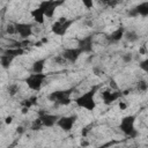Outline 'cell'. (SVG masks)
<instances>
[{"label": "cell", "instance_id": "cell-27", "mask_svg": "<svg viewBox=\"0 0 148 148\" xmlns=\"http://www.w3.org/2000/svg\"><path fill=\"white\" fill-rule=\"evenodd\" d=\"M81 2L87 9H91L94 7V0H81Z\"/></svg>", "mask_w": 148, "mask_h": 148}, {"label": "cell", "instance_id": "cell-26", "mask_svg": "<svg viewBox=\"0 0 148 148\" xmlns=\"http://www.w3.org/2000/svg\"><path fill=\"white\" fill-rule=\"evenodd\" d=\"M139 67L143 71V72H148V59H145V60H142V61H140L139 62Z\"/></svg>", "mask_w": 148, "mask_h": 148}, {"label": "cell", "instance_id": "cell-35", "mask_svg": "<svg viewBox=\"0 0 148 148\" xmlns=\"http://www.w3.org/2000/svg\"><path fill=\"white\" fill-rule=\"evenodd\" d=\"M16 132H17L18 134H23V133H24V128H23L22 126H18V127L16 128Z\"/></svg>", "mask_w": 148, "mask_h": 148}, {"label": "cell", "instance_id": "cell-20", "mask_svg": "<svg viewBox=\"0 0 148 148\" xmlns=\"http://www.w3.org/2000/svg\"><path fill=\"white\" fill-rule=\"evenodd\" d=\"M36 103H37V96H30L29 98L22 101V102H21V105H22V106H25V108H28V109H30V108H31L32 105H35Z\"/></svg>", "mask_w": 148, "mask_h": 148}, {"label": "cell", "instance_id": "cell-38", "mask_svg": "<svg viewBox=\"0 0 148 148\" xmlns=\"http://www.w3.org/2000/svg\"><path fill=\"white\" fill-rule=\"evenodd\" d=\"M0 130H1V121H0Z\"/></svg>", "mask_w": 148, "mask_h": 148}, {"label": "cell", "instance_id": "cell-6", "mask_svg": "<svg viewBox=\"0 0 148 148\" xmlns=\"http://www.w3.org/2000/svg\"><path fill=\"white\" fill-rule=\"evenodd\" d=\"M65 1H66V0H43V1L39 3L38 7L43 10V13H44V15H45L46 17L51 18V17H53L56 9H57L59 6H61Z\"/></svg>", "mask_w": 148, "mask_h": 148}, {"label": "cell", "instance_id": "cell-11", "mask_svg": "<svg viewBox=\"0 0 148 148\" xmlns=\"http://www.w3.org/2000/svg\"><path fill=\"white\" fill-rule=\"evenodd\" d=\"M94 45V35H88L86 37L77 39V47L82 51V53H91Z\"/></svg>", "mask_w": 148, "mask_h": 148}, {"label": "cell", "instance_id": "cell-17", "mask_svg": "<svg viewBox=\"0 0 148 148\" xmlns=\"http://www.w3.org/2000/svg\"><path fill=\"white\" fill-rule=\"evenodd\" d=\"M31 16H32V18H34V21L36 23H39V24H43L44 23L45 15H44L43 10L39 7H37V8H35V9L31 10Z\"/></svg>", "mask_w": 148, "mask_h": 148}, {"label": "cell", "instance_id": "cell-19", "mask_svg": "<svg viewBox=\"0 0 148 148\" xmlns=\"http://www.w3.org/2000/svg\"><path fill=\"white\" fill-rule=\"evenodd\" d=\"M135 90L139 92H146L148 90V83L146 80H139L135 86Z\"/></svg>", "mask_w": 148, "mask_h": 148}, {"label": "cell", "instance_id": "cell-5", "mask_svg": "<svg viewBox=\"0 0 148 148\" xmlns=\"http://www.w3.org/2000/svg\"><path fill=\"white\" fill-rule=\"evenodd\" d=\"M46 74L44 73H31L24 79V82L27 83L28 88L34 90V91H39L42 89L43 82L46 79Z\"/></svg>", "mask_w": 148, "mask_h": 148}, {"label": "cell", "instance_id": "cell-34", "mask_svg": "<svg viewBox=\"0 0 148 148\" xmlns=\"http://www.w3.org/2000/svg\"><path fill=\"white\" fill-rule=\"evenodd\" d=\"M12 121H13V117L12 116H8V117L5 118V123L6 124H12Z\"/></svg>", "mask_w": 148, "mask_h": 148}, {"label": "cell", "instance_id": "cell-25", "mask_svg": "<svg viewBox=\"0 0 148 148\" xmlns=\"http://www.w3.org/2000/svg\"><path fill=\"white\" fill-rule=\"evenodd\" d=\"M121 60L126 64H130L132 60H133V54L132 53H125L121 56Z\"/></svg>", "mask_w": 148, "mask_h": 148}, {"label": "cell", "instance_id": "cell-23", "mask_svg": "<svg viewBox=\"0 0 148 148\" xmlns=\"http://www.w3.org/2000/svg\"><path fill=\"white\" fill-rule=\"evenodd\" d=\"M42 127H43V124H42L39 117H38L37 119H35V120L31 123V125H30V130H31V131H39Z\"/></svg>", "mask_w": 148, "mask_h": 148}, {"label": "cell", "instance_id": "cell-24", "mask_svg": "<svg viewBox=\"0 0 148 148\" xmlns=\"http://www.w3.org/2000/svg\"><path fill=\"white\" fill-rule=\"evenodd\" d=\"M6 32L9 34V35H15V34H16L14 23H8V24H7V27H6Z\"/></svg>", "mask_w": 148, "mask_h": 148}, {"label": "cell", "instance_id": "cell-1", "mask_svg": "<svg viewBox=\"0 0 148 148\" xmlns=\"http://www.w3.org/2000/svg\"><path fill=\"white\" fill-rule=\"evenodd\" d=\"M99 89V86H94L91 89H89L88 91L81 94L80 96H77L74 102L76 103V105L79 108L86 109L88 111H94L96 109V101H95V95L97 92V90Z\"/></svg>", "mask_w": 148, "mask_h": 148}, {"label": "cell", "instance_id": "cell-4", "mask_svg": "<svg viewBox=\"0 0 148 148\" xmlns=\"http://www.w3.org/2000/svg\"><path fill=\"white\" fill-rule=\"evenodd\" d=\"M77 21V18H67V17H59L58 21H56L52 27H51V30L54 35L57 36H65L66 32L68 31V29L71 28V25L73 23H75Z\"/></svg>", "mask_w": 148, "mask_h": 148}, {"label": "cell", "instance_id": "cell-7", "mask_svg": "<svg viewBox=\"0 0 148 148\" xmlns=\"http://www.w3.org/2000/svg\"><path fill=\"white\" fill-rule=\"evenodd\" d=\"M76 119H77V116H76V114L59 117V119L57 120V124H56V125H57L58 127H60L62 131L69 132V131L73 128V126H74Z\"/></svg>", "mask_w": 148, "mask_h": 148}, {"label": "cell", "instance_id": "cell-2", "mask_svg": "<svg viewBox=\"0 0 148 148\" xmlns=\"http://www.w3.org/2000/svg\"><path fill=\"white\" fill-rule=\"evenodd\" d=\"M74 91H75L74 87L64 89V90H56V91H52L47 96V98H49V101L53 102L56 105H68L72 102L71 96Z\"/></svg>", "mask_w": 148, "mask_h": 148}, {"label": "cell", "instance_id": "cell-33", "mask_svg": "<svg viewBox=\"0 0 148 148\" xmlns=\"http://www.w3.org/2000/svg\"><path fill=\"white\" fill-rule=\"evenodd\" d=\"M131 91H133V89H132V88H127V89H125V90H121V94H123V96H125V95L131 94Z\"/></svg>", "mask_w": 148, "mask_h": 148}, {"label": "cell", "instance_id": "cell-9", "mask_svg": "<svg viewBox=\"0 0 148 148\" xmlns=\"http://www.w3.org/2000/svg\"><path fill=\"white\" fill-rule=\"evenodd\" d=\"M101 95H102L103 103H104L105 105H110V104H112L113 102H116L117 99H119L120 97H123V94H121V90H120V89H117V90L106 89V90L102 91Z\"/></svg>", "mask_w": 148, "mask_h": 148}, {"label": "cell", "instance_id": "cell-14", "mask_svg": "<svg viewBox=\"0 0 148 148\" xmlns=\"http://www.w3.org/2000/svg\"><path fill=\"white\" fill-rule=\"evenodd\" d=\"M125 30H126V29H125L124 27L117 28L113 32H111V34L106 37L108 42H109V43H117V42H119L120 39L124 38V32H125Z\"/></svg>", "mask_w": 148, "mask_h": 148}, {"label": "cell", "instance_id": "cell-31", "mask_svg": "<svg viewBox=\"0 0 148 148\" xmlns=\"http://www.w3.org/2000/svg\"><path fill=\"white\" fill-rule=\"evenodd\" d=\"M139 54H142V56H145V54H147V50H146V45H143V46H141V49L139 50Z\"/></svg>", "mask_w": 148, "mask_h": 148}, {"label": "cell", "instance_id": "cell-16", "mask_svg": "<svg viewBox=\"0 0 148 148\" xmlns=\"http://www.w3.org/2000/svg\"><path fill=\"white\" fill-rule=\"evenodd\" d=\"M14 57L12 56H8V54H5V53H1L0 54V66L3 68V69H8L12 65V62L14 61Z\"/></svg>", "mask_w": 148, "mask_h": 148}, {"label": "cell", "instance_id": "cell-13", "mask_svg": "<svg viewBox=\"0 0 148 148\" xmlns=\"http://www.w3.org/2000/svg\"><path fill=\"white\" fill-rule=\"evenodd\" d=\"M128 16L130 17H138V16L147 17L148 16V1H143L136 5L135 7H133L132 9H130Z\"/></svg>", "mask_w": 148, "mask_h": 148}, {"label": "cell", "instance_id": "cell-15", "mask_svg": "<svg viewBox=\"0 0 148 148\" xmlns=\"http://www.w3.org/2000/svg\"><path fill=\"white\" fill-rule=\"evenodd\" d=\"M46 60H47V58L45 57V58H42V59H38V60L34 61L32 67H31L32 73H43L44 66H45V64H46Z\"/></svg>", "mask_w": 148, "mask_h": 148}, {"label": "cell", "instance_id": "cell-10", "mask_svg": "<svg viewBox=\"0 0 148 148\" xmlns=\"http://www.w3.org/2000/svg\"><path fill=\"white\" fill-rule=\"evenodd\" d=\"M15 25V31L16 34L22 38V39H28L31 35H32V28L34 25L31 23H14Z\"/></svg>", "mask_w": 148, "mask_h": 148}, {"label": "cell", "instance_id": "cell-30", "mask_svg": "<svg viewBox=\"0 0 148 148\" xmlns=\"http://www.w3.org/2000/svg\"><path fill=\"white\" fill-rule=\"evenodd\" d=\"M110 88H111L112 90H117V89H119L118 84L116 83V81H114L113 79H110Z\"/></svg>", "mask_w": 148, "mask_h": 148}, {"label": "cell", "instance_id": "cell-36", "mask_svg": "<svg viewBox=\"0 0 148 148\" xmlns=\"http://www.w3.org/2000/svg\"><path fill=\"white\" fill-rule=\"evenodd\" d=\"M28 111H29V109H28V108H25V106H23V108H22V113H23V114H25Z\"/></svg>", "mask_w": 148, "mask_h": 148}, {"label": "cell", "instance_id": "cell-28", "mask_svg": "<svg viewBox=\"0 0 148 148\" xmlns=\"http://www.w3.org/2000/svg\"><path fill=\"white\" fill-rule=\"evenodd\" d=\"M92 73H94L95 75H97V76H102V75L104 74V71H103L102 68H99V67H94V68H92Z\"/></svg>", "mask_w": 148, "mask_h": 148}, {"label": "cell", "instance_id": "cell-3", "mask_svg": "<svg viewBox=\"0 0 148 148\" xmlns=\"http://www.w3.org/2000/svg\"><path fill=\"white\" fill-rule=\"evenodd\" d=\"M135 119H136V116L130 114V116L124 117L120 120V124H119V130L126 136H128L131 139H135L139 135V132H138V130H135V126H134Z\"/></svg>", "mask_w": 148, "mask_h": 148}, {"label": "cell", "instance_id": "cell-21", "mask_svg": "<svg viewBox=\"0 0 148 148\" xmlns=\"http://www.w3.org/2000/svg\"><path fill=\"white\" fill-rule=\"evenodd\" d=\"M18 91H20V86L17 83H10L7 87V92L9 96H15Z\"/></svg>", "mask_w": 148, "mask_h": 148}, {"label": "cell", "instance_id": "cell-12", "mask_svg": "<svg viewBox=\"0 0 148 148\" xmlns=\"http://www.w3.org/2000/svg\"><path fill=\"white\" fill-rule=\"evenodd\" d=\"M38 117H39V119L43 124V127H53L57 124V120L59 119L60 116L47 113V112H44V110H40Z\"/></svg>", "mask_w": 148, "mask_h": 148}, {"label": "cell", "instance_id": "cell-37", "mask_svg": "<svg viewBox=\"0 0 148 148\" xmlns=\"http://www.w3.org/2000/svg\"><path fill=\"white\" fill-rule=\"evenodd\" d=\"M42 43H47V38H43L42 39Z\"/></svg>", "mask_w": 148, "mask_h": 148}, {"label": "cell", "instance_id": "cell-32", "mask_svg": "<svg viewBox=\"0 0 148 148\" xmlns=\"http://www.w3.org/2000/svg\"><path fill=\"white\" fill-rule=\"evenodd\" d=\"M118 106H119V109L123 111V110H125L126 108H127V104L125 103V102H119V104H118Z\"/></svg>", "mask_w": 148, "mask_h": 148}, {"label": "cell", "instance_id": "cell-18", "mask_svg": "<svg viewBox=\"0 0 148 148\" xmlns=\"http://www.w3.org/2000/svg\"><path fill=\"white\" fill-rule=\"evenodd\" d=\"M124 38H125L127 42H130V43H135V42L139 40L140 35H139L135 30H125V32H124Z\"/></svg>", "mask_w": 148, "mask_h": 148}, {"label": "cell", "instance_id": "cell-22", "mask_svg": "<svg viewBox=\"0 0 148 148\" xmlns=\"http://www.w3.org/2000/svg\"><path fill=\"white\" fill-rule=\"evenodd\" d=\"M52 61H53L56 65H59V66H65V65L68 64L67 60H66L61 54H58V56L53 57V58H52Z\"/></svg>", "mask_w": 148, "mask_h": 148}, {"label": "cell", "instance_id": "cell-29", "mask_svg": "<svg viewBox=\"0 0 148 148\" xmlns=\"http://www.w3.org/2000/svg\"><path fill=\"white\" fill-rule=\"evenodd\" d=\"M111 0H96V2L103 7H109V3H110Z\"/></svg>", "mask_w": 148, "mask_h": 148}, {"label": "cell", "instance_id": "cell-8", "mask_svg": "<svg viewBox=\"0 0 148 148\" xmlns=\"http://www.w3.org/2000/svg\"><path fill=\"white\" fill-rule=\"evenodd\" d=\"M68 64H75L77 61V59L80 58V56L82 54V51L76 46V47H66L62 50V52L60 53Z\"/></svg>", "mask_w": 148, "mask_h": 148}]
</instances>
